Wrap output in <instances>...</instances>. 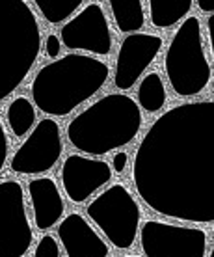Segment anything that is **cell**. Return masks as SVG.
Returning a JSON list of instances; mask_svg holds the SVG:
<instances>
[{"instance_id": "obj_1", "label": "cell", "mask_w": 214, "mask_h": 257, "mask_svg": "<svg viewBox=\"0 0 214 257\" xmlns=\"http://www.w3.org/2000/svg\"><path fill=\"white\" fill-rule=\"evenodd\" d=\"M138 196L156 214L212 224L214 103L177 104L153 121L134 155Z\"/></svg>"}, {"instance_id": "obj_2", "label": "cell", "mask_w": 214, "mask_h": 257, "mask_svg": "<svg viewBox=\"0 0 214 257\" xmlns=\"http://www.w3.org/2000/svg\"><path fill=\"white\" fill-rule=\"evenodd\" d=\"M110 77L108 64L69 52L45 64L30 84L32 103L51 117H65L95 95Z\"/></svg>"}, {"instance_id": "obj_3", "label": "cell", "mask_w": 214, "mask_h": 257, "mask_svg": "<svg viewBox=\"0 0 214 257\" xmlns=\"http://www.w3.org/2000/svg\"><path fill=\"white\" fill-rule=\"evenodd\" d=\"M143 125V114L127 93H106L67 123L65 135L86 157H104L129 146Z\"/></svg>"}, {"instance_id": "obj_4", "label": "cell", "mask_w": 214, "mask_h": 257, "mask_svg": "<svg viewBox=\"0 0 214 257\" xmlns=\"http://www.w3.org/2000/svg\"><path fill=\"white\" fill-rule=\"evenodd\" d=\"M39 45V25L28 2L0 0V101L30 73Z\"/></svg>"}, {"instance_id": "obj_5", "label": "cell", "mask_w": 214, "mask_h": 257, "mask_svg": "<svg viewBox=\"0 0 214 257\" xmlns=\"http://www.w3.org/2000/svg\"><path fill=\"white\" fill-rule=\"evenodd\" d=\"M164 71L177 97H195L208 86L212 67L205 56L199 17H186L171 36L164 54Z\"/></svg>"}, {"instance_id": "obj_6", "label": "cell", "mask_w": 214, "mask_h": 257, "mask_svg": "<svg viewBox=\"0 0 214 257\" xmlns=\"http://www.w3.org/2000/svg\"><path fill=\"white\" fill-rule=\"evenodd\" d=\"M86 214L117 250H129L136 242L142 209L136 198L121 183L110 185L97 198L91 199L86 207Z\"/></svg>"}, {"instance_id": "obj_7", "label": "cell", "mask_w": 214, "mask_h": 257, "mask_svg": "<svg viewBox=\"0 0 214 257\" xmlns=\"http://www.w3.org/2000/svg\"><path fill=\"white\" fill-rule=\"evenodd\" d=\"M140 246L145 257H205L207 233L199 227L145 220L140 225Z\"/></svg>"}, {"instance_id": "obj_8", "label": "cell", "mask_w": 214, "mask_h": 257, "mask_svg": "<svg viewBox=\"0 0 214 257\" xmlns=\"http://www.w3.org/2000/svg\"><path fill=\"white\" fill-rule=\"evenodd\" d=\"M32 240L25 188L15 179L0 181V257H25Z\"/></svg>"}, {"instance_id": "obj_9", "label": "cell", "mask_w": 214, "mask_h": 257, "mask_svg": "<svg viewBox=\"0 0 214 257\" xmlns=\"http://www.w3.org/2000/svg\"><path fill=\"white\" fill-rule=\"evenodd\" d=\"M64 153L62 131L54 117H43L13 153L10 168L19 175H43L51 172Z\"/></svg>"}, {"instance_id": "obj_10", "label": "cell", "mask_w": 214, "mask_h": 257, "mask_svg": "<svg viewBox=\"0 0 214 257\" xmlns=\"http://www.w3.org/2000/svg\"><path fill=\"white\" fill-rule=\"evenodd\" d=\"M62 47L88 56H108L114 47L108 19L97 2H88L82 10L60 28Z\"/></svg>"}, {"instance_id": "obj_11", "label": "cell", "mask_w": 214, "mask_h": 257, "mask_svg": "<svg viewBox=\"0 0 214 257\" xmlns=\"http://www.w3.org/2000/svg\"><path fill=\"white\" fill-rule=\"evenodd\" d=\"M162 38L156 34L136 32L125 36L119 43L114 69V86L119 91L134 88L162 49Z\"/></svg>"}, {"instance_id": "obj_12", "label": "cell", "mask_w": 214, "mask_h": 257, "mask_svg": "<svg viewBox=\"0 0 214 257\" xmlns=\"http://www.w3.org/2000/svg\"><path fill=\"white\" fill-rule=\"evenodd\" d=\"M112 175L114 172L106 161L78 153L69 155L60 170L62 188L73 203H84L99 188L110 183Z\"/></svg>"}, {"instance_id": "obj_13", "label": "cell", "mask_w": 214, "mask_h": 257, "mask_svg": "<svg viewBox=\"0 0 214 257\" xmlns=\"http://www.w3.org/2000/svg\"><path fill=\"white\" fill-rule=\"evenodd\" d=\"M56 233L67 257H108L110 253L104 238L80 212H71L60 220Z\"/></svg>"}, {"instance_id": "obj_14", "label": "cell", "mask_w": 214, "mask_h": 257, "mask_svg": "<svg viewBox=\"0 0 214 257\" xmlns=\"http://www.w3.org/2000/svg\"><path fill=\"white\" fill-rule=\"evenodd\" d=\"M26 190L32 203L34 225L39 231H49L51 227L58 225L65 212V203L54 179L36 177L28 183Z\"/></svg>"}, {"instance_id": "obj_15", "label": "cell", "mask_w": 214, "mask_h": 257, "mask_svg": "<svg viewBox=\"0 0 214 257\" xmlns=\"http://www.w3.org/2000/svg\"><path fill=\"white\" fill-rule=\"evenodd\" d=\"M110 8L114 25L121 34H136L145 25L143 2L140 0H110L106 2Z\"/></svg>"}, {"instance_id": "obj_16", "label": "cell", "mask_w": 214, "mask_h": 257, "mask_svg": "<svg viewBox=\"0 0 214 257\" xmlns=\"http://www.w3.org/2000/svg\"><path fill=\"white\" fill-rule=\"evenodd\" d=\"M149 19L155 28H171L182 23L192 10V0H149Z\"/></svg>"}, {"instance_id": "obj_17", "label": "cell", "mask_w": 214, "mask_h": 257, "mask_svg": "<svg viewBox=\"0 0 214 257\" xmlns=\"http://www.w3.org/2000/svg\"><path fill=\"white\" fill-rule=\"evenodd\" d=\"M166 101H168V93H166V86L160 73L156 71L147 73L140 80L136 90V104L140 106V110L147 114H156L164 108Z\"/></svg>"}, {"instance_id": "obj_18", "label": "cell", "mask_w": 214, "mask_h": 257, "mask_svg": "<svg viewBox=\"0 0 214 257\" xmlns=\"http://www.w3.org/2000/svg\"><path fill=\"white\" fill-rule=\"evenodd\" d=\"M6 123L15 138H25L38 123L36 106L25 95L15 97L6 108Z\"/></svg>"}, {"instance_id": "obj_19", "label": "cell", "mask_w": 214, "mask_h": 257, "mask_svg": "<svg viewBox=\"0 0 214 257\" xmlns=\"http://www.w3.org/2000/svg\"><path fill=\"white\" fill-rule=\"evenodd\" d=\"M38 12L49 25H62L82 10V0H36Z\"/></svg>"}, {"instance_id": "obj_20", "label": "cell", "mask_w": 214, "mask_h": 257, "mask_svg": "<svg viewBox=\"0 0 214 257\" xmlns=\"http://www.w3.org/2000/svg\"><path fill=\"white\" fill-rule=\"evenodd\" d=\"M34 257H60V244L56 237L43 235L34 248Z\"/></svg>"}, {"instance_id": "obj_21", "label": "cell", "mask_w": 214, "mask_h": 257, "mask_svg": "<svg viewBox=\"0 0 214 257\" xmlns=\"http://www.w3.org/2000/svg\"><path fill=\"white\" fill-rule=\"evenodd\" d=\"M45 52L47 56L52 60L60 58V52H62V41L56 34H49L45 38Z\"/></svg>"}, {"instance_id": "obj_22", "label": "cell", "mask_w": 214, "mask_h": 257, "mask_svg": "<svg viewBox=\"0 0 214 257\" xmlns=\"http://www.w3.org/2000/svg\"><path fill=\"white\" fill-rule=\"evenodd\" d=\"M8 153H10V140H8L6 128H4V125L0 121V174H2L4 164L8 161Z\"/></svg>"}, {"instance_id": "obj_23", "label": "cell", "mask_w": 214, "mask_h": 257, "mask_svg": "<svg viewBox=\"0 0 214 257\" xmlns=\"http://www.w3.org/2000/svg\"><path fill=\"white\" fill-rule=\"evenodd\" d=\"M129 166V155L125 153V151H119V153L114 155V159H112V172H116V174H125V170Z\"/></svg>"}, {"instance_id": "obj_24", "label": "cell", "mask_w": 214, "mask_h": 257, "mask_svg": "<svg viewBox=\"0 0 214 257\" xmlns=\"http://www.w3.org/2000/svg\"><path fill=\"white\" fill-rule=\"evenodd\" d=\"M194 4H197V6H199V10H203V12L212 13V8H210V6H207V4H205V2H194Z\"/></svg>"}, {"instance_id": "obj_25", "label": "cell", "mask_w": 214, "mask_h": 257, "mask_svg": "<svg viewBox=\"0 0 214 257\" xmlns=\"http://www.w3.org/2000/svg\"><path fill=\"white\" fill-rule=\"evenodd\" d=\"M208 257H214V250H210V253H208Z\"/></svg>"}, {"instance_id": "obj_26", "label": "cell", "mask_w": 214, "mask_h": 257, "mask_svg": "<svg viewBox=\"0 0 214 257\" xmlns=\"http://www.w3.org/2000/svg\"><path fill=\"white\" fill-rule=\"evenodd\" d=\"M123 257H138V255H123Z\"/></svg>"}]
</instances>
